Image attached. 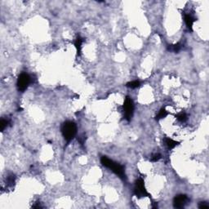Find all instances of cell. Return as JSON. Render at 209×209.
Masks as SVG:
<instances>
[{"label": "cell", "mask_w": 209, "mask_h": 209, "mask_svg": "<svg viewBox=\"0 0 209 209\" xmlns=\"http://www.w3.org/2000/svg\"><path fill=\"white\" fill-rule=\"evenodd\" d=\"M101 163L104 167L110 169L114 174H116L122 180H126V174H125V168L123 165L116 163L112 159H110L106 156H102L101 158Z\"/></svg>", "instance_id": "6da1fadb"}, {"label": "cell", "mask_w": 209, "mask_h": 209, "mask_svg": "<svg viewBox=\"0 0 209 209\" xmlns=\"http://www.w3.org/2000/svg\"><path fill=\"white\" fill-rule=\"evenodd\" d=\"M61 131L64 139L67 142H70L77 134V126L72 121H66L61 125Z\"/></svg>", "instance_id": "7a4b0ae2"}, {"label": "cell", "mask_w": 209, "mask_h": 209, "mask_svg": "<svg viewBox=\"0 0 209 209\" xmlns=\"http://www.w3.org/2000/svg\"><path fill=\"white\" fill-rule=\"evenodd\" d=\"M134 194L137 198H141L145 197L151 198V195L148 193L147 190L145 186V181L142 178H138L135 181L134 185Z\"/></svg>", "instance_id": "3957f363"}, {"label": "cell", "mask_w": 209, "mask_h": 209, "mask_svg": "<svg viewBox=\"0 0 209 209\" xmlns=\"http://www.w3.org/2000/svg\"><path fill=\"white\" fill-rule=\"evenodd\" d=\"M123 109V113H124V118L128 121H130L133 115V111H134V103L130 97H126L124 100Z\"/></svg>", "instance_id": "277c9868"}, {"label": "cell", "mask_w": 209, "mask_h": 209, "mask_svg": "<svg viewBox=\"0 0 209 209\" xmlns=\"http://www.w3.org/2000/svg\"><path fill=\"white\" fill-rule=\"evenodd\" d=\"M30 83V75L26 74V73H22L21 75L18 76L17 78V83H16V86L18 91L24 92L29 87Z\"/></svg>", "instance_id": "5b68a950"}, {"label": "cell", "mask_w": 209, "mask_h": 209, "mask_svg": "<svg viewBox=\"0 0 209 209\" xmlns=\"http://www.w3.org/2000/svg\"><path fill=\"white\" fill-rule=\"evenodd\" d=\"M189 198L185 194H179L173 198V206L175 208H182L186 205Z\"/></svg>", "instance_id": "8992f818"}, {"label": "cell", "mask_w": 209, "mask_h": 209, "mask_svg": "<svg viewBox=\"0 0 209 209\" xmlns=\"http://www.w3.org/2000/svg\"><path fill=\"white\" fill-rule=\"evenodd\" d=\"M183 17H184V22H185L188 30L192 32L194 23L195 22L196 19L194 17L193 15H191V13H187V12H183Z\"/></svg>", "instance_id": "52a82bcc"}, {"label": "cell", "mask_w": 209, "mask_h": 209, "mask_svg": "<svg viewBox=\"0 0 209 209\" xmlns=\"http://www.w3.org/2000/svg\"><path fill=\"white\" fill-rule=\"evenodd\" d=\"M83 43V38L81 37L80 35H78L75 41V46L76 51H77V55L80 56L81 52H82V45Z\"/></svg>", "instance_id": "ba28073f"}, {"label": "cell", "mask_w": 209, "mask_h": 209, "mask_svg": "<svg viewBox=\"0 0 209 209\" xmlns=\"http://www.w3.org/2000/svg\"><path fill=\"white\" fill-rule=\"evenodd\" d=\"M164 143H165V145H166V146L169 150L174 149L175 147H177V145L180 144L179 142L172 139V138H170V137H166V138L164 139Z\"/></svg>", "instance_id": "9c48e42d"}, {"label": "cell", "mask_w": 209, "mask_h": 209, "mask_svg": "<svg viewBox=\"0 0 209 209\" xmlns=\"http://www.w3.org/2000/svg\"><path fill=\"white\" fill-rule=\"evenodd\" d=\"M182 46L183 45L181 43H177L173 45H168V50L170 51H173V52H179L182 49Z\"/></svg>", "instance_id": "30bf717a"}, {"label": "cell", "mask_w": 209, "mask_h": 209, "mask_svg": "<svg viewBox=\"0 0 209 209\" xmlns=\"http://www.w3.org/2000/svg\"><path fill=\"white\" fill-rule=\"evenodd\" d=\"M168 115V112L167 111L165 108H162L159 111H158V114L156 115V119L157 120H160L163 118H165Z\"/></svg>", "instance_id": "8fae6325"}, {"label": "cell", "mask_w": 209, "mask_h": 209, "mask_svg": "<svg viewBox=\"0 0 209 209\" xmlns=\"http://www.w3.org/2000/svg\"><path fill=\"white\" fill-rule=\"evenodd\" d=\"M140 85H141V83H140V81H138V80L131 81V82H129V83H128L126 84V86L128 87V88H131V89L137 88Z\"/></svg>", "instance_id": "7c38bea8"}, {"label": "cell", "mask_w": 209, "mask_h": 209, "mask_svg": "<svg viewBox=\"0 0 209 209\" xmlns=\"http://www.w3.org/2000/svg\"><path fill=\"white\" fill-rule=\"evenodd\" d=\"M176 118H177V119L179 121V122L184 123V122H185V121L187 120V114H186L185 112H181L176 116Z\"/></svg>", "instance_id": "4fadbf2b"}, {"label": "cell", "mask_w": 209, "mask_h": 209, "mask_svg": "<svg viewBox=\"0 0 209 209\" xmlns=\"http://www.w3.org/2000/svg\"><path fill=\"white\" fill-rule=\"evenodd\" d=\"M15 179L16 177L14 175H10L7 177V185L8 186H13V185L15 184Z\"/></svg>", "instance_id": "5bb4252c"}, {"label": "cell", "mask_w": 209, "mask_h": 209, "mask_svg": "<svg viewBox=\"0 0 209 209\" xmlns=\"http://www.w3.org/2000/svg\"><path fill=\"white\" fill-rule=\"evenodd\" d=\"M9 124V121L8 119H4V118H2L1 119V122H0V128H1V131H3L5 130V128H7Z\"/></svg>", "instance_id": "9a60e30c"}, {"label": "cell", "mask_w": 209, "mask_h": 209, "mask_svg": "<svg viewBox=\"0 0 209 209\" xmlns=\"http://www.w3.org/2000/svg\"><path fill=\"white\" fill-rule=\"evenodd\" d=\"M161 158H162V156H161L160 154H154L153 155L151 156V158H150V161L153 162V163H156V162H158Z\"/></svg>", "instance_id": "2e32d148"}, {"label": "cell", "mask_w": 209, "mask_h": 209, "mask_svg": "<svg viewBox=\"0 0 209 209\" xmlns=\"http://www.w3.org/2000/svg\"><path fill=\"white\" fill-rule=\"evenodd\" d=\"M198 207H199V208H201V209L208 208L209 205L207 204V203H206V202H202V203H200V204H199V205H198Z\"/></svg>", "instance_id": "e0dca14e"}, {"label": "cell", "mask_w": 209, "mask_h": 209, "mask_svg": "<svg viewBox=\"0 0 209 209\" xmlns=\"http://www.w3.org/2000/svg\"><path fill=\"white\" fill-rule=\"evenodd\" d=\"M85 140H86V138H85V137L84 136H82V137H79L78 138V141L79 142H80L81 145H83V143L85 142Z\"/></svg>", "instance_id": "ac0fdd59"}]
</instances>
